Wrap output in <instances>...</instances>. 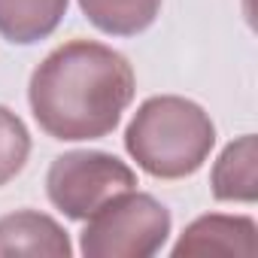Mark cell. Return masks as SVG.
Wrapping results in <instances>:
<instances>
[{
	"label": "cell",
	"mask_w": 258,
	"mask_h": 258,
	"mask_svg": "<svg viewBox=\"0 0 258 258\" xmlns=\"http://www.w3.org/2000/svg\"><path fill=\"white\" fill-rule=\"evenodd\" d=\"M85 19L109 37H137L161 13V0H79Z\"/></svg>",
	"instance_id": "obj_9"
},
{
	"label": "cell",
	"mask_w": 258,
	"mask_h": 258,
	"mask_svg": "<svg viewBox=\"0 0 258 258\" xmlns=\"http://www.w3.org/2000/svg\"><path fill=\"white\" fill-rule=\"evenodd\" d=\"M255 137L246 134L234 143H228L213 167L210 185L216 201H234V204H255L258 198V179H255Z\"/></svg>",
	"instance_id": "obj_7"
},
{
	"label": "cell",
	"mask_w": 258,
	"mask_h": 258,
	"mask_svg": "<svg viewBox=\"0 0 258 258\" xmlns=\"http://www.w3.org/2000/svg\"><path fill=\"white\" fill-rule=\"evenodd\" d=\"M170 237V213L146 191H121L85 219L79 240L88 258H149Z\"/></svg>",
	"instance_id": "obj_3"
},
{
	"label": "cell",
	"mask_w": 258,
	"mask_h": 258,
	"mask_svg": "<svg viewBox=\"0 0 258 258\" xmlns=\"http://www.w3.org/2000/svg\"><path fill=\"white\" fill-rule=\"evenodd\" d=\"M176 258L191 255H240L255 258L258 255V228L249 216H201L195 219L182 237L173 246Z\"/></svg>",
	"instance_id": "obj_5"
},
{
	"label": "cell",
	"mask_w": 258,
	"mask_h": 258,
	"mask_svg": "<svg viewBox=\"0 0 258 258\" xmlns=\"http://www.w3.org/2000/svg\"><path fill=\"white\" fill-rule=\"evenodd\" d=\"M216 146V124L188 97L161 94L140 103L124 131V149L155 179H185Z\"/></svg>",
	"instance_id": "obj_2"
},
{
	"label": "cell",
	"mask_w": 258,
	"mask_h": 258,
	"mask_svg": "<svg viewBox=\"0 0 258 258\" xmlns=\"http://www.w3.org/2000/svg\"><path fill=\"white\" fill-rule=\"evenodd\" d=\"M28 155H31V134L25 121L13 109L0 106V185H7L22 173Z\"/></svg>",
	"instance_id": "obj_10"
},
{
	"label": "cell",
	"mask_w": 258,
	"mask_h": 258,
	"mask_svg": "<svg viewBox=\"0 0 258 258\" xmlns=\"http://www.w3.org/2000/svg\"><path fill=\"white\" fill-rule=\"evenodd\" d=\"M134 70L103 43L70 40L34 70L28 100L37 124L52 140H100L115 131L134 100Z\"/></svg>",
	"instance_id": "obj_1"
},
{
	"label": "cell",
	"mask_w": 258,
	"mask_h": 258,
	"mask_svg": "<svg viewBox=\"0 0 258 258\" xmlns=\"http://www.w3.org/2000/svg\"><path fill=\"white\" fill-rule=\"evenodd\" d=\"M137 188V173L109 152H64L46 176L49 201L76 222H85L106 201Z\"/></svg>",
	"instance_id": "obj_4"
},
{
	"label": "cell",
	"mask_w": 258,
	"mask_h": 258,
	"mask_svg": "<svg viewBox=\"0 0 258 258\" xmlns=\"http://www.w3.org/2000/svg\"><path fill=\"white\" fill-rule=\"evenodd\" d=\"M73 246L67 231L46 213L22 210L0 219V255H46L70 258Z\"/></svg>",
	"instance_id": "obj_6"
},
{
	"label": "cell",
	"mask_w": 258,
	"mask_h": 258,
	"mask_svg": "<svg viewBox=\"0 0 258 258\" xmlns=\"http://www.w3.org/2000/svg\"><path fill=\"white\" fill-rule=\"evenodd\" d=\"M70 0H0V37L31 46L46 40L64 19Z\"/></svg>",
	"instance_id": "obj_8"
}]
</instances>
